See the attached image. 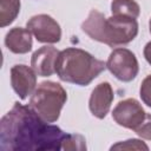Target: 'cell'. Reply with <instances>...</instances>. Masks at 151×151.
Instances as JSON below:
<instances>
[{
  "instance_id": "cell-1",
  "label": "cell",
  "mask_w": 151,
  "mask_h": 151,
  "mask_svg": "<svg viewBox=\"0 0 151 151\" xmlns=\"http://www.w3.org/2000/svg\"><path fill=\"white\" fill-rule=\"evenodd\" d=\"M67 136L19 101L0 120L1 151H58L63 150Z\"/></svg>"
},
{
  "instance_id": "cell-2",
  "label": "cell",
  "mask_w": 151,
  "mask_h": 151,
  "mask_svg": "<svg viewBox=\"0 0 151 151\" xmlns=\"http://www.w3.org/2000/svg\"><path fill=\"white\" fill-rule=\"evenodd\" d=\"M81 29L93 40L111 47L126 45L138 34V22L126 15H112L106 18L101 12L91 9Z\"/></svg>"
},
{
  "instance_id": "cell-3",
  "label": "cell",
  "mask_w": 151,
  "mask_h": 151,
  "mask_svg": "<svg viewBox=\"0 0 151 151\" xmlns=\"http://www.w3.org/2000/svg\"><path fill=\"white\" fill-rule=\"evenodd\" d=\"M105 68L106 63L77 47L60 51L55 61V73L59 79L79 86H87Z\"/></svg>"
},
{
  "instance_id": "cell-4",
  "label": "cell",
  "mask_w": 151,
  "mask_h": 151,
  "mask_svg": "<svg viewBox=\"0 0 151 151\" xmlns=\"http://www.w3.org/2000/svg\"><path fill=\"white\" fill-rule=\"evenodd\" d=\"M67 100L65 88L55 81H41L32 93L29 106L47 123L59 119L63 106Z\"/></svg>"
},
{
  "instance_id": "cell-5",
  "label": "cell",
  "mask_w": 151,
  "mask_h": 151,
  "mask_svg": "<svg viewBox=\"0 0 151 151\" xmlns=\"http://www.w3.org/2000/svg\"><path fill=\"white\" fill-rule=\"evenodd\" d=\"M106 67L117 79L125 83L133 80L139 72V65L136 55L124 47L116 48L110 53Z\"/></svg>"
},
{
  "instance_id": "cell-6",
  "label": "cell",
  "mask_w": 151,
  "mask_h": 151,
  "mask_svg": "<svg viewBox=\"0 0 151 151\" xmlns=\"http://www.w3.org/2000/svg\"><path fill=\"white\" fill-rule=\"evenodd\" d=\"M145 116L146 112L140 103L134 98L120 100L112 111V118L118 125L133 131L143 123Z\"/></svg>"
},
{
  "instance_id": "cell-7",
  "label": "cell",
  "mask_w": 151,
  "mask_h": 151,
  "mask_svg": "<svg viewBox=\"0 0 151 151\" xmlns=\"http://www.w3.org/2000/svg\"><path fill=\"white\" fill-rule=\"evenodd\" d=\"M26 28L31 31L39 42L55 44L60 41L61 38V28L59 24L47 14H38L32 17L27 21Z\"/></svg>"
},
{
  "instance_id": "cell-8",
  "label": "cell",
  "mask_w": 151,
  "mask_h": 151,
  "mask_svg": "<svg viewBox=\"0 0 151 151\" xmlns=\"http://www.w3.org/2000/svg\"><path fill=\"white\" fill-rule=\"evenodd\" d=\"M35 71L27 65L17 64L11 68V85L20 99H26L35 90Z\"/></svg>"
},
{
  "instance_id": "cell-9",
  "label": "cell",
  "mask_w": 151,
  "mask_h": 151,
  "mask_svg": "<svg viewBox=\"0 0 151 151\" xmlns=\"http://www.w3.org/2000/svg\"><path fill=\"white\" fill-rule=\"evenodd\" d=\"M113 98H114L113 90L110 83L103 81L98 84L93 88L90 96V100H88V109L91 113L98 119L105 118L110 111Z\"/></svg>"
},
{
  "instance_id": "cell-10",
  "label": "cell",
  "mask_w": 151,
  "mask_h": 151,
  "mask_svg": "<svg viewBox=\"0 0 151 151\" xmlns=\"http://www.w3.org/2000/svg\"><path fill=\"white\" fill-rule=\"evenodd\" d=\"M59 51L54 46H42L38 48L31 58V66L40 77H50L55 72V61Z\"/></svg>"
},
{
  "instance_id": "cell-11",
  "label": "cell",
  "mask_w": 151,
  "mask_h": 151,
  "mask_svg": "<svg viewBox=\"0 0 151 151\" xmlns=\"http://www.w3.org/2000/svg\"><path fill=\"white\" fill-rule=\"evenodd\" d=\"M6 47L15 54H25L32 50V34L28 28L13 27L5 37Z\"/></svg>"
},
{
  "instance_id": "cell-12",
  "label": "cell",
  "mask_w": 151,
  "mask_h": 151,
  "mask_svg": "<svg viewBox=\"0 0 151 151\" xmlns=\"http://www.w3.org/2000/svg\"><path fill=\"white\" fill-rule=\"evenodd\" d=\"M20 12V0H0V26L11 25Z\"/></svg>"
},
{
  "instance_id": "cell-13",
  "label": "cell",
  "mask_w": 151,
  "mask_h": 151,
  "mask_svg": "<svg viewBox=\"0 0 151 151\" xmlns=\"http://www.w3.org/2000/svg\"><path fill=\"white\" fill-rule=\"evenodd\" d=\"M112 15H126L137 19L140 14V7L134 0H112Z\"/></svg>"
},
{
  "instance_id": "cell-14",
  "label": "cell",
  "mask_w": 151,
  "mask_h": 151,
  "mask_svg": "<svg viewBox=\"0 0 151 151\" xmlns=\"http://www.w3.org/2000/svg\"><path fill=\"white\" fill-rule=\"evenodd\" d=\"M63 150H79V151L86 150L85 138L80 134L68 133V136L66 137L63 144Z\"/></svg>"
},
{
  "instance_id": "cell-15",
  "label": "cell",
  "mask_w": 151,
  "mask_h": 151,
  "mask_svg": "<svg viewBox=\"0 0 151 151\" xmlns=\"http://www.w3.org/2000/svg\"><path fill=\"white\" fill-rule=\"evenodd\" d=\"M149 150V146L139 139H129L111 146V150Z\"/></svg>"
},
{
  "instance_id": "cell-16",
  "label": "cell",
  "mask_w": 151,
  "mask_h": 151,
  "mask_svg": "<svg viewBox=\"0 0 151 151\" xmlns=\"http://www.w3.org/2000/svg\"><path fill=\"white\" fill-rule=\"evenodd\" d=\"M139 96L143 103L149 107H151V74L146 76L142 81V85L139 88Z\"/></svg>"
},
{
  "instance_id": "cell-17",
  "label": "cell",
  "mask_w": 151,
  "mask_h": 151,
  "mask_svg": "<svg viewBox=\"0 0 151 151\" xmlns=\"http://www.w3.org/2000/svg\"><path fill=\"white\" fill-rule=\"evenodd\" d=\"M134 132L143 139L151 140V114H146L143 123L134 130Z\"/></svg>"
},
{
  "instance_id": "cell-18",
  "label": "cell",
  "mask_w": 151,
  "mask_h": 151,
  "mask_svg": "<svg viewBox=\"0 0 151 151\" xmlns=\"http://www.w3.org/2000/svg\"><path fill=\"white\" fill-rule=\"evenodd\" d=\"M144 57H145L146 61L151 65V41H149L144 47Z\"/></svg>"
},
{
  "instance_id": "cell-19",
  "label": "cell",
  "mask_w": 151,
  "mask_h": 151,
  "mask_svg": "<svg viewBox=\"0 0 151 151\" xmlns=\"http://www.w3.org/2000/svg\"><path fill=\"white\" fill-rule=\"evenodd\" d=\"M149 29H150V33H151V19H150V21H149Z\"/></svg>"
}]
</instances>
